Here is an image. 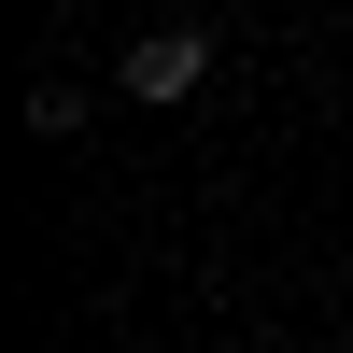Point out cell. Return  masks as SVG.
<instances>
[{
	"mask_svg": "<svg viewBox=\"0 0 353 353\" xmlns=\"http://www.w3.org/2000/svg\"><path fill=\"white\" fill-rule=\"evenodd\" d=\"M113 85H128V99H156V113H170V99H198V85H212V28H184V14H170V28H141Z\"/></svg>",
	"mask_w": 353,
	"mask_h": 353,
	"instance_id": "6da1fadb",
	"label": "cell"
},
{
	"mask_svg": "<svg viewBox=\"0 0 353 353\" xmlns=\"http://www.w3.org/2000/svg\"><path fill=\"white\" fill-rule=\"evenodd\" d=\"M28 128H43V141H71V128H85V85H71V71H43V85H28Z\"/></svg>",
	"mask_w": 353,
	"mask_h": 353,
	"instance_id": "7a4b0ae2",
	"label": "cell"
}]
</instances>
